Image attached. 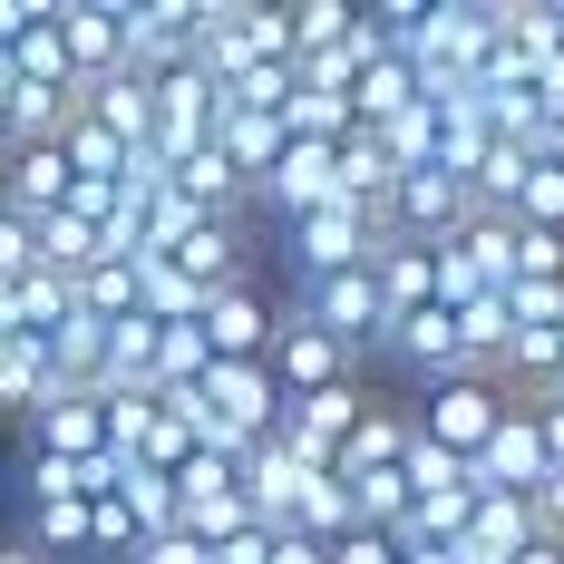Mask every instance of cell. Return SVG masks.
<instances>
[{"label":"cell","instance_id":"6da1fadb","mask_svg":"<svg viewBox=\"0 0 564 564\" xmlns=\"http://www.w3.org/2000/svg\"><path fill=\"white\" fill-rule=\"evenodd\" d=\"M282 243H292V273H302V282L360 273V263L380 253V215H370V205H350V195H332V205L292 215V225H282Z\"/></svg>","mask_w":564,"mask_h":564},{"label":"cell","instance_id":"7a4b0ae2","mask_svg":"<svg viewBox=\"0 0 564 564\" xmlns=\"http://www.w3.org/2000/svg\"><path fill=\"white\" fill-rule=\"evenodd\" d=\"M147 98H156V137H147V156H195V147H215V127H225V88L185 58L166 78H147Z\"/></svg>","mask_w":564,"mask_h":564},{"label":"cell","instance_id":"3957f363","mask_svg":"<svg viewBox=\"0 0 564 564\" xmlns=\"http://www.w3.org/2000/svg\"><path fill=\"white\" fill-rule=\"evenodd\" d=\"M497 419H507V390L497 380H438V390H419V409H409V438H429V448H448V457H477Z\"/></svg>","mask_w":564,"mask_h":564},{"label":"cell","instance_id":"277c9868","mask_svg":"<svg viewBox=\"0 0 564 564\" xmlns=\"http://www.w3.org/2000/svg\"><path fill=\"white\" fill-rule=\"evenodd\" d=\"M467 215H477L467 175H448V166H409V175L390 185V205H380V234H399V243H448Z\"/></svg>","mask_w":564,"mask_h":564},{"label":"cell","instance_id":"5b68a950","mask_svg":"<svg viewBox=\"0 0 564 564\" xmlns=\"http://www.w3.org/2000/svg\"><path fill=\"white\" fill-rule=\"evenodd\" d=\"M292 312H302L312 332H332L350 360L390 340V312H380V292H370V263H360V273H322V282H302V292H292Z\"/></svg>","mask_w":564,"mask_h":564},{"label":"cell","instance_id":"8992f818","mask_svg":"<svg viewBox=\"0 0 564 564\" xmlns=\"http://www.w3.org/2000/svg\"><path fill=\"white\" fill-rule=\"evenodd\" d=\"M555 467H545V448H535V409L525 399H507V419L487 429V448L467 457V487L477 497H535Z\"/></svg>","mask_w":564,"mask_h":564},{"label":"cell","instance_id":"52a82bcc","mask_svg":"<svg viewBox=\"0 0 564 564\" xmlns=\"http://www.w3.org/2000/svg\"><path fill=\"white\" fill-rule=\"evenodd\" d=\"M263 370H273V390H282V399H312V390H332V380H360V360H350L332 332H312L302 312H282V322H273Z\"/></svg>","mask_w":564,"mask_h":564},{"label":"cell","instance_id":"ba28073f","mask_svg":"<svg viewBox=\"0 0 564 564\" xmlns=\"http://www.w3.org/2000/svg\"><path fill=\"white\" fill-rule=\"evenodd\" d=\"M117 40L137 78H166L195 58V0H117Z\"/></svg>","mask_w":564,"mask_h":564},{"label":"cell","instance_id":"9c48e42d","mask_svg":"<svg viewBox=\"0 0 564 564\" xmlns=\"http://www.w3.org/2000/svg\"><path fill=\"white\" fill-rule=\"evenodd\" d=\"M195 399H205V419H225L234 438H273L282 429V390L263 360H215L205 380H195Z\"/></svg>","mask_w":564,"mask_h":564},{"label":"cell","instance_id":"30bf717a","mask_svg":"<svg viewBox=\"0 0 564 564\" xmlns=\"http://www.w3.org/2000/svg\"><path fill=\"white\" fill-rule=\"evenodd\" d=\"M273 322H282V312H273V292H263L253 273L225 282V292L195 312V332H205V350H215V360H263V350H273Z\"/></svg>","mask_w":564,"mask_h":564},{"label":"cell","instance_id":"8fae6325","mask_svg":"<svg viewBox=\"0 0 564 564\" xmlns=\"http://www.w3.org/2000/svg\"><path fill=\"white\" fill-rule=\"evenodd\" d=\"M20 438H30V457H68V467L108 457V419H98V390H58V399H40V409L20 419Z\"/></svg>","mask_w":564,"mask_h":564},{"label":"cell","instance_id":"7c38bea8","mask_svg":"<svg viewBox=\"0 0 564 564\" xmlns=\"http://www.w3.org/2000/svg\"><path fill=\"white\" fill-rule=\"evenodd\" d=\"M58 58H68V88H98L127 68L117 40V0H58Z\"/></svg>","mask_w":564,"mask_h":564},{"label":"cell","instance_id":"4fadbf2b","mask_svg":"<svg viewBox=\"0 0 564 564\" xmlns=\"http://www.w3.org/2000/svg\"><path fill=\"white\" fill-rule=\"evenodd\" d=\"M380 350H390L399 370H419V390H438V380H477V370H467V350H457V312H438V302H429V312H409V322H390Z\"/></svg>","mask_w":564,"mask_h":564},{"label":"cell","instance_id":"5bb4252c","mask_svg":"<svg viewBox=\"0 0 564 564\" xmlns=\"http://www.w3.org/2000/svg\"><path fill=\"white\" fill-rule=\"evenodd\" d=\"M340 185H332V147H302V137H282V156L273 175L253 185V205L273 215V225H292V215H312V205H332Z\"/></svg>","mask_w":564,"mask_h":564},{"label":"cell","instance_id":"9a60e30c","mask_svg":"<svg viewBox=\"0 0 564 564\" xmlns=\"http://www.w3.org/2000/svg\"><path fill=\"white\" fill-rule=\"evenodd\" d=\"M370 292H380V312H390V322L429 312V302H438V253H429V243L380 234V253H370Z\"/></svg>","mask_w":564,"mask_h":564},{"label":"cell","instance_id":"2e32d148","mask_svg":"<svg viewBox=\"0 0 564 564\" xmlns=\"http://www.w3.org/2000/svg\"><path fill=\"white\" fill-rule=\"evenodd\" d=\"M399 457H409V399H370V419H360V429H350V438H340V457H332V477L340 487H350V477H390Z\"/></svg>","mask_w":564,"mask_h":564},{"label":"cell","instance_id":"e0dca14e","mask_svg":"<svg viewBox=\"0 0 564 564\" xmlns=\"http://www.w3.org/2000/svg\"><path fill=\"white\" fill-rule=\"evenodd\" d=\"M0 185H10V215L20 225H50L58 205H68V156L58 147H10L0 156Z\"/></svg>","mask_w":564,"mask_h":564},{"label":"cell","instance_id":"ac0fdd59","mask_svg":"<svg viewBox=\"0 0 564 564\" xmlns=\"http://www.w3.org/2000/svg\"><path fill=\"white\" fill-rule=\"evenodd\" d=\"M78 117H98L117 147H147V137H156V98H147L137 68H117V78H98V88H78Z\"/></svg>","mask_w":564,"mask_h":564},{"label":"cell","instance_id":"d6986e66","mask_svg":"<svg viewBox=\"0 0 564 564\" xmlns=\"http://www.w3.org/2000/svg\"><path fill=\"white\" fill-rule=\"evenodd\" d=\"M78 117V88H30L10 78V108H0V156L10 147H58V127Z\"/></svg>","mask_w":564,"mask_h":564},{"label":"cell","instance_id":"ffe728a7","mask_svg":"<svg viewBox=\"0 0 564 564\" xmlns=\"http://www.w3.org/2000/svg\"><path fill=\"white\" fill-rule=\"evenodd\" d=\"M166 263H175L185 282H195L205 302H215L225 282H243V225H195V234H185V243L166 253Z\"/></svg>","mask_w":564,"mask_h":564},{"label":"cell","instance_id":"44dd1931","mask_svg":"<svg viewBox=\"0 0 564 564\" xmlns=\"http://www.w3.org/2000/svg\"><path fill=\"white\" fill-rule=\"evenodd\" d=\"M467 555L487 564H516L525 545H535V516H525V497H477V516H467V535H457Z\"/></svg>","mask_w":564,"mask_h":564},{"label":"cell","instance_id":"7402d4cb","mask_svg":"<svg viewBox=\"0 0 564 564\" xmlns=\"http://www.w3.org/2000/svg\"><path fill=\"white\" fill-rule=\"evenodd\" d=\"M20 545H30L40 564H98V555H88V507H78V497H50V507H30Z\"/></svg>","mask_w":564,"mask_h":564},{"label":"cell","instance_id":"603a6c76","mask_svg":"<svg viewBox=\"0 0 564 564\" xmlns=\"http://www.w3.org/2000/svg\"><path fill=\"white\" fill-rule=\"evenodd\" d=\"M108 497L127 507V525H137V545H147V535H175V477H156V467H137V457H127Z\"/></svg>","mask_w":564,"mask_h":564},{"label":"cell","instance_id":"cb8c5ba5","mask_svg":"<svg viewBox=\"0 0 564 564\" xmlns=\"http://www.w3.org/2000/svg\"><path fill=\"white\" fill-rule=\"evenodd\" d=\"M215 147H225V166L243 175V195H253V185L273 175V156H282V117H234V108H225Z\"/></svg>","mask_w":564,"mask_h":564},{"label":"cell","instance_id":"d4e9b609","mask_svg":"<svg viewBox=\"0 0 564 564\" xmlns=\"http://www.w3.org/2000/svg\"><path fill=\"white\" fill-rule=\"evenodd\" d=\"M58 156H68V175H78V185H117L137 147H117L98 117H68V127H58Z\"/></svg>","mask_w":564,"mask_h":564},{"label":"cell","instance_id":"484cf974","mask_svg":"<svg viewBox=\"0 0 564 564\" xmlns=\"http://www.w3.org/2000/svg\"><path fill=\"white\" fill-rule=\"evenodd\" d=\"M360 516H350V487L340 477H302V497H292V525L282 535H312V545H340Z\"/></svg>","mask_w":564,"mask_h":564},{"label":"cell","instance_id":"4316f807","mask_svg":"<svg viewBox=\"0 0 564 564\" xmlns=\"http://www.w3.org/2000/svg\"><path fill=\"white\" fill-rule=\"evenodd\" d=\"M448 243L477 263V282H487V292H507V282H516V225H507V215H467Z\"/></svg>","mask_w":564,"mask_h":564},{"label":"cell","instance_id":"83f0119b","mask_svg":"<svg viewBox=\"0 0 564 564\" xmlns=\"http://www.w3.org/2000/svg\"><path fill=\"white\" fill-rule=\"evenodd\" d=\"M282 20H292V68H302V58H322V50L350 40L360 0H282Z\"/></svg>","mask_w":564,"mask_h":564},{"label":"cell","instance_id":"f1b7e54d","mask_svg":"<svg viewBox=\"0 0 564 564\" xmlns=\"http://www.w3.org/2000/svg\"><path fill=\"white\" fill-rule=\"evenodd\" d=\"M399 108H419V78H409V58L360 68V88H350V127H390Z\"/></svg>","mask_w":564,"mask_h":564},{"label":"cell","instance_id":"f546056e","mask_svg":"<svg viewBox=\"0 0 564 564\" xmlns=\"http://www.w3.org/2000/svg\"><path fill=\"white\" fill-rule=\"evenodd\" d=\"M399 477H409V507H438V497H477V487H467V457L429 448V438H409V457H399Z\"/></svg>","mask_w":564,"mask_h":564},{"label":"cell","instance_id":"4dcf8cb0","mask_svg":"<svg viewBox=\"0 0 564 564\" xmlns=\"http://www.w3.org/2000/svg\"><path fill=\"white\" fill-rule=\"evenodd\" d=\"M205 370H215L205 332H195V322H156V390H195Z\"/></svg>","mask_w":564,"mask_h":564},{"label":"cell","instance_id":"1f68e13d","mask_svg":"<svg viewBox=\"0 0 564 564\" xmlns=\"http://www.w3.org/2000/svg\"><path fill=\"white\" fill-rule=\"evenodd\" d=\"M10 78H30V88H68V58H58V0L20 30V50H10Z\"/></svg>","mask_w":564,"mask_h":564},{"label":"cell","instance_id":"d6a6232c","mask_svg":"<svg viewBox=\"0 0 564 564\" xmlns=\"http://www.w3.org/2000/svg\"><path fill=\"white\" fill-rule=\"evenodd\" d=\"M78 312L88 322H127L137 312V263H88L78 273Z\"/></svg>","mask_w":564,"mask_h":564},{"label":"cell","instance_id":"836d02e7","mask_svg":"<svg viewBox=\"0 0 564 564\" xmlns=\"http://www.w3.org/2000/svg\"><path fill=\"white\" fill-rule=\"evenodd\" d=\"M507 225H535V234H564V166H525V185H516Z\"/></svg>","mask_w":564,"mask_h":564},{"label":"cell","instance_id":"e575fe53","mask_svg":"<svg viewBox=\"0 0 564 564\" xmlns=\"http://www.w3.org/2000/svg\"><path fill=\"white\" fill-rule=\"evenodd\" d=\"M98 419H108V457H137V448H147V429H156V390L98 399Z\"/></svg>","mask_w":564,"mask_h":564},{"label":"cell","instance_id":"d590c367","mask_svg":"<svg viewBox=\"0 0 564 564\" xmlns=\"http://www.w3.org/2000/svg\"><path fill=\"white\" fill-rule=\"evenodd\" d=\"M20 477H30V507H50V497H78L88 507V467H68V457H30Z\"/></svg>","mask_w":564,"mask_h":564},{"label":"cell","instance_id":"8d00e7d4","mask_svg":"<svg viewBox=\"0 0 564 564\" xmlns=\"http://www.w3.org/2000/svg\"><path fill=\"white\" fill-rule=\"evenodd\" d=\"M20 273H40V243H30L20 215H0V282H20Z\"/></svg>","mask_w":564,"mask_h":564},{"label":"cell","instance_id":"74e56055","mask_svg":"<svg viewBox=\"0 0 564 564\" xmlns=\"http://www.w3.org/2000/svg\"><path fill=\"white\" fill-rule=\"evenodd\" d=\"M332 564H399V535H370V525H350L332 545Z\"/></svg>","mask_w":564,"mask_h":564},{"label":"cell","instance_id":"f35d334b","mask_svg":"<svg viewBox=\"0 0 564 564\" xmlns=\"http://www.w3.org/2000/svg\"><path fill=\"white\" fill-rule=\"evenodd\" d=\"M525 409H535V448H545V467H564V390L525 399Z\"/></svg>","mask_w":564,"mask_h":564},{"label":"cell","instance_id":"ab89813d","mask_svg":"<svg viewBox=\"0 0 564 564\" xmlns=\"http://www.w3.org/2000/svg\"><path fill=\"white\" fill-rule=\"evenodd\" d=\"M127 564H215V555H205L195 535H147V545H137Z\"/></svg>","mask_w":564,"mask_h":564},{"label":"cell","instance_id":"60d3db41","mask_svg":"<svg viewBox=\"0 0 564 564\" xmlns=\"http://www.w3.org/2000/svg\"><path fill=\"white\" fill-rule=\"evenodd\" d=\"M263 555H273V535H263V525H243V535L215 545V564H263Z\"/></svg>","mask_w":564,"mask_h":564},{"label":"cell","instance_id":"b9f144b4","mask_svg":"<svg viewBox=\"0 0 564 564\" xmlns=\"http://www.w3.org/2000/svg\"><path fill=\"white\" fill-rule=\"evenodd\" d=\"M263 564H332V545H312V535H273V555Z\"/></svg>","mask_w":564,"mask_h":564},{"label":"cell","instance_id":"7bdbcfd3","mask_svg":"<svg viewBox=\"0 0 564 564\" xmlns=\"http://www.w3.org/2000/svg\"><path fill=\"white\" fill-rule=\"evenodd\" d=\"M535 166H564V117H545V137H535Z\"/></svg>","mask_w":564,"mask_h":564},{"label":"cell","instance_id":"ee69618b","mask_svg":"<svg viewBox=\"0 0 564 564\" xmlns=\"http://www.w3.org/2000/svg\"><path fill=\"white\" fill-rule=\"evenodd\" d=\"M0 564H40V555H30V545H20V535H0Z\"/></svg>","mask_w":564,"mask_h":564},{"label":"cell","instance_id":"f6af8a7d","mask_svg":"<svg viewBox=\"0 0 564 564\" xmlns=\"http://www.w3.org/2000/svg\"><path fill=\"white\" fill-rule=\"evenodd\" d=\"M516 564H564V545H525V555H516Z\"/></svg>","mask_w":564,"mask_h":564}]
</instances>
